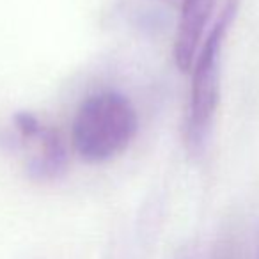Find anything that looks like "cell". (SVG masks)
<instances>
[{
  "instance_id": "cell-1",
  "label": "cell",
  "mask_w": 259,
  "mask_h": 259,
  "mask_svg": "<svg viewBox=\"0 0 259 259\" xmlns=\"http://www.w3.org/2000/svg\"><path fill=\"white\" fill-rule=\"evenodd\" d=\"M241 0H226L222 9L202 39L201 48L192 64V87L188 100L185 144L190 155L199 156L206 149L217 107L220 100V61L222 50L234 20L240 11Z\"/></svg>"
},
{
  "instance_id": "cell-2",
  "label": "cell",
  "mask_w": 259,
  "mask_h": 259,
  "mask_svg": "<svg viewBox=\"0 0 259 259\" xmlns=\"http://www.w3.org/2000/svg\"><path fill=\"white\" fill-rule=\"evenodd\" d=\"M139 130L137 110L124 94L107 91L93 94L73 121V146L87 163H103L121 155Z\"/></svg>"
},
{
  "instance_id": "cell-3",
  "label": "cell",
  "mask_w": 259,
  "mask_h": 259,
  "mask_svg": "<svg viewBox=\"0 0 259 259\" xmlns=\"http://www.w3.org/2000/svg\"><path fill=\"white\" fill-rule=\"evenodd\" d=\"M217 0H183L174 37V61L181 71H188L208 34Z\"/></svg>"
},
{
  "instance_id": "cell-4",
  "label": "cell",
  "mask_w": 259,
  "mask_h": 259,
  "mask_svg": "<svg viewBox=\"0 0 259 259\" xmlns=\"http://www.w3.org/2000/svg\"><path fill=\"white\" fill-rule=\"evenodd\" d=\"M30 142H36L37 151L27 163L29 178L37 183L57 181L68 170V149L57 130L43 124L41 132Z\"/></svg>"
}]
</instances>
